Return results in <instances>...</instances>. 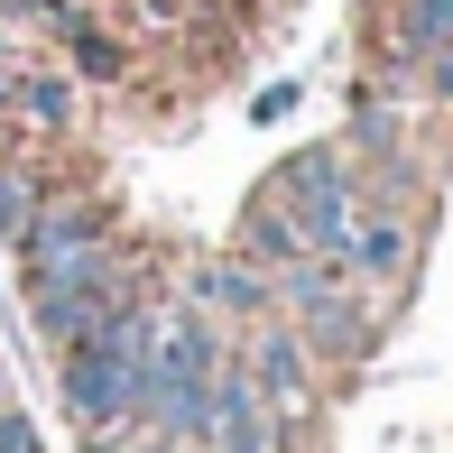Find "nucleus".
Returning <instances> with one entry per match:
<instances>
[{"label":"nucleus","mask_w":453,"mask_h":453,"mask_svg":"<svg viewBox=\"0 0 453 453\" xmlns=\"http://www.w3.org/2000/svg\"><path fill=\"white\" fill-rule=\"evenodd\" d=\"M250 388H259L269 407H296V398H305V342H296V334H259V342H250Z\"/></svg>","instance_id":"nucleus-4"},{"label":"nucleus","mask_w":453,"mask_h":453,"mask_svg":"<svg viewBox=\"0 0 453 453\" xmlns=\"http://www.w3.org/2000/svg\"><path fill=\"white\" fill-rule=\"evenodd\" d=\"M269 203L296 222V241H305L315 259H334V250H342V232H352V213H361V195H352V157H342V149H305L296 167L278 176V195H269Z\"/></svg>","instance_id":"nucleus-2"},{"label":"nucleus","mask_w":453,"mask_h":453,"mask_svg":"<svg viewBox=\"0 0 453 453\" xmlns=\"http://www.w3.org/2000/svg\"><path fill=\"white\" fill-rule=\"evenodd\" d=\"M0 417H19V407H10V380H0Z\"/></svg>","instance_id":"nucleus-11"},{"label":"nucleus","mask_w":453,"mask_h":453,"mask_svg":"<svg viewBox=\"0 0 453 453\" xmlns=\"http://www.w3.org/2000/svg\"><path fill=\"white\" fill-rule=\"evenodd\" d=\"M334 269H342V278H361V287L407 278V269H417V222L388 213V203H361L352 232H342V250H334Z\"/></svg>","instance_id":"nucleus-3"},{"label":"nucleus","mask_w":453,"mask_h":453,"mask_svg":"<svg viewBox=\"0 0 453 453\" xmlns=\"http://www.w3.org/2000/svg\"><path fill=\"white\" fill-rule=\"evenodd\" d=\"M453 47V0H398V65Z\"/></svg>","instance_id":"nucleus-6"},{"label":"nucleus","mask_w":453,"mask_h":453,"mask_svg":"<svg viewBox=\"0 0 453 453\" xmlns=\"http://www.w3.org/2000/svg\"><path fill=\"white\" fill-rule=\"evenodd\" d=\"M19 259H28V305H37V334L65 352L84 342L120 296V259L102 241V222L84 203H37V222L19 232Z\"/></svg>","instance_id":"nucleus-1"},{"label":"nucleus","mask_w":453,"mask_h":453,"mask_svg":"<svg viewBox=\"0 0 453 453\" xmlns=\"http://www.w3.org/2000/svg\"><path fill=\"white\" fill-rule=\"evenodd\" d=\"M37 203H47V195H37V176L28 167H0V232H28V222H37Z\"/></svg>","instance_id":"nucleus-7"},{"label":"nucleus","mask_w":453,"mask_h":453,"mask_svg":"<svg viewBox=\"0 0 453 453\" xmlns=\"http://www.w3.org/2000/svg\"><path fill=\"white\" fill-rule=\"evenodd\" d=\"M287 111H296V84H269V93L250 102V120H287Z\"/></svg>","instance_id":"nucleus-8"},{"label":"nucleus","mask_w":453,"mask_h":453,"mask_svg":"<svg viewBox=\"0 0 453 453\" xmlns=\"http://www.w3.org/2000/svg\"><path fill=\"white\" fill-rule=\"evenodd\" d=\"M0 453H37V435H28L19 417H0Z\"/></svg>","instance_id":"nucleus-9"},{"label":"nucleus","mask_w":453,"mask_h":453,"mask_svg":"<svg viewBox=\"0 0 453 453\" xmlns=\"http://www.w3.org/2000/svg\"><path fill=\"white\" fill-rule=\"evenodd\" d=\"M10 120L65 130V120H74V84H65V74H37V65H10Z\"/></svg>","instance_id":"nucleus-5"},{"label":"nucleus","mask_w":453,"mask_h":453,"mask_svg":"<svg viewBox=\"0 0 453 453\" xmlns=\"http://www.w3.org/2000/svg\"><path fill=\"white\" fill-rule=\"evenodd\" d=\"M139 10H149V19H167V10H176V0H139Z\"/></svg>","instance_id":"nucleus-10"}]
</instances>
